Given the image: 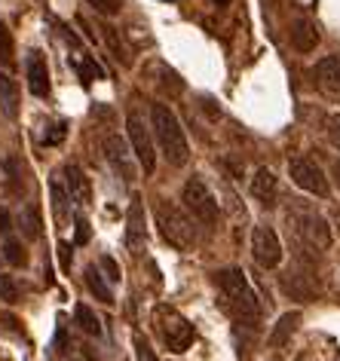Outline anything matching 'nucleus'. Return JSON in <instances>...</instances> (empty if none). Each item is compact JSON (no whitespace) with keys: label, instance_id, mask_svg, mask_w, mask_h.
I'll return each instance as SVG.
<instances>
[{"label":"nucleus","instance_id":"c756f323","mask_svg":"<svg viewBox=\"0 0 340 361\" xmlns=\"http://www.w3.org/2000/svg\"><path fill=\"white\" fill-rule=\"evenodd\" d=\"M98 267L104 269L111 282H120V279H123V276H120V264H117V260H114L111 255H102V260H98Z\"/></svg>","mask_w":340,"mask_h":361},{"label":"nucleus","instance_id":"2f4dec72","mask_svg":"<svg viewBox=\"0 0 340 361\" xmlns=\"http://www.w3.org/2000/svg\"><path fill=\"white\" fill-rule=\"evenodd\" d=\"M74 227H77V233H74V245H86L89 236H92V230H89V221H86V218H74Z\"/></svg>","mask_w":340,"mask_h":361},{"label":"nucleus","instance_id":"393cba45","mask_svg":"<svg viewBox=\"0 0 340 361\" xmlns=\"http://www.w3.org/2000/svg\"><path fill=\"white\" fill-rule=\"evenodd\" d=\"M22 230H25V236L28 239H37L40 236V212L34 209V205H25V212H22Z\"/></svg>","mask_w":340,"mask_h":361},{"label":"nucleus","instance_id":"b1692460","mask_svg":"<svg viewBox=\"0 0 340 361\" xmlns=\"http://www.w3.org/2000/svg\"><path fill=\"white\" fill-rule=\"evenodd\" d=\"M4 260L10 267H25L28 264V255H25V245L19 239H6L4 242Z\"/></svg>","mask_w":340,"mask_h":361},{"label":"nucleus","instance_id":"6e6552de","mask_svg":"<svg viewBox=\"0 0 340 361\" xmlns=\"http://www.w3.org/2000/svg\"><path fill=\"white\" fill-rule=\"evenodd\" d=\"M102 150H104V159L111 162V169L117 171L126 184H132V180H135V166H132V157H135V153L129 150V144L123 141L117 132H107L104 141H102Z\"/></svg>","mask_w":340,"mask_h":361},{"label":"nucleus","instance_id":"2eb2a0df","mask_svg":"<svg viewBox=\"0 0 340 361\" xmlns=\"http://www.w3.org/2000/svg\"><path fill=\"white\" fill-rule=\"evenodd\" d=\"M291 43H294V49H298V52H312V49H316V43H319L316 22L294 19V25H291Z\"/></svg>","mask_w":340,"mask_h":361},{"label":"nucleus","instance_id":"c9c22d12","mask_svg":"<svg viewBox=\"0 0 340 361\" xmlns=\"http://www.w3.org/2000/svg\"><path fill=\"white\" fill-rule=\"evenodd\" d=\"M334 184H337V187H340V159H337V162H334Z\"/></svg>","mask_w":340,"mask_h":361},{"label":"nucleus","instance_id":"412c9836","mask_svg":"<svg viewBox=\"0 0 340 361\" xmlns=\"http://www.w3.org/2000/svg\"><path fill=\"white\" fill-rule=\"evenodd\" d=\"M74 319H77V324H80V331H86L89 337H98V334H102V322H98V315L89 310L86 303H77Z\"/></svg>","mask_w":340,"mask_h":361},{"label":"nucleus","instance_id":"4be33fe9","mask_svg":"<svg viewBox=\"0 0 340 361\" xmlns=\"http://www.w3.org/2000/svg\"><path fill=\"white\" fill-rule=\"evenodd\" d=\"M102 40L111 47V52H114V59L120 61V65H129V56H126V47H123V40H120V34H117V28L114 25H102Z\"/></svg>","mask_w":340,"mask_h":361},{"label":"nucleus","instance_id":"aec40b11","mask_svg":"<svg viewBox=\"0 0 340 361\" xmlns=\"http://www.w3.org/2000/svg\"><path fill=\"white\" fill-rule=\"evenodd\" d=\"M86 285H89V291H92L102 303H114V294H111V288H107L104 276L98 273V267H86Z\"/></svg>","mask_w":340,"mask_h":361},{"label":"nucleus","instance_id":"6ab92c4d","mask_svg":"<svg viewBox=\"0 0 340 361\" xmlns=\"http://www.w3.org/2000/svg\"><path fill=\"white\" fill-rule=\"evenodd\" d=\"M49 196H52V212H56V221L65 224L71 218V196H68V190L59 184V180H49Z\"/></svg>","mask_w":340,"mask_h":361},{"label":"nucleus","instance_id":"f704fd0d","mask_svg":"<svg viewBox=\"0 0 340 361\" xmlns=\"http://www.w3.org/2000/svg\"><path fill=\"white\" fill-rule=\"evenodd\" d=\"M10 227H13V218H10V212H6V209H0V233H6Z\"/></svg>","mask_w":340,"mask_h":361},{"label":"nucleus","instance_id":"bb28decb","mask_svg":"<svg viewBox=\"0 0 340 361\" xmlns=\"http://www.w3.org/2000/svg\"><path fill=\"white\" fill-rule=\"evenodd\" d=\"M13 59V34L0 22V61H10Z\"/></svg>","mask_w":340,"mask_h":361},{"label":"nucleus","instance_id":"5701e85b","mask_svg":"<svg viewBox=\"0 0 340 361\" xmlns=\"http://www.w3.org/2000/svg\"><path fill=\"white\" fill-rule=\"evenodd\" d=\"M74 68H77V74H80V80H83L86 86L95 83V80H104V71L95 65L92 56H80V59L74 61Z\"/></svg>","mask_w":340,"mask_h":361},{"label":"nucleus","instance_id":"a211bd4d","mask_svg":"<svg viewBox=\"0 0 340 361\" xmlns=\"http://www.w3.org/2000/svg\"><path fill=\"white\" fill-rule=\"evenodd\" d=\"M300 328V312H285L279 322H276V328L270 334V346H285L291 337H294V331Z\"/></svg>","mask_w":340,"mask_h":361},{"label":"nucleus","instance_id":"cd10ccee","mask_svg":"<svg viewBox=\"0 0 340 361\" xmlns=\"http://www.w3.org/2000/svg\"><path fill=\"white\" fill-rule=\"evenodd\" d=\"M86 4L92 6V10H98L102 16H117V13L123 10L120 0H86Z\"/></svg>","mask_w":340,"mask_h":361},{"label":"nucleus","instance_id":"20e7f679","mask_svg":"<svg viewBox=\"0 0 340 361\" xmlns=\"http://www.w3.org/2000/svg\"><path fill=\"white\" fill-rule=\"evenodd\" d=\"M289 224L294 230V236H298L300 242H307L310 248H319L325 251L331 245V230L322 214H316L312 209H307V205H300V200H291V209H289Z\"/></svg>","mask_w":340,"mask_h":361},{"label":"nucleus","instance_id":"473e14b6","mask_svg":"<svg viewBox=\"0 0 340 361\" xmlns=\"http://www.w3.org/2000/svg\"><path fill=\"white\" fill-rule=\"evenodd\" d=\"M328 138H331V144L340 150V114H334V116H328Z\"/></svg>","mask_w":340,"mask_h":361},{"label":"nucleus","instance_id":"f257e3e1","mask_svg":"<svg viewBox=\"0 0 340 361\" xmlns=\"http://www.w3.org/2000/svg\"><path fill=\"white\" fill-rule=\"evenodd\" d=\"M214 288L221 291V306L230 312L233 322L245 324V328H257L261 324V303H257L243 269H221V273H214Z\"/></svg>","mask_w":340,"mask_h":361},{"label":"nucleus","instance_id":"e433bc0d","mask_svg":"<svg viewBox=\"0 0 340 361\" xmlns=\"http://www.w3.org/2000/svg\"><path fill=\"white\" fill-rule=\"evenodd\" d=\"M214 4H218V6H227V4H230V0H214Z\"/></svg>","mask_w":340,"mask_h":361},{"label":"nucleus","instance_id":"1a4fd4ad","mask_svg":"<svg viewBox=\"0 0 340 361\" xmlns=\"http://www.w3.org/2000/svg\"><path fill=\"white\" fill-rule=\"evenodd\" d=\"M289 175H291V180L300 187V190H307L312 196H328V178L322 175V169L316 166V162L291 159L289 162Z\"/></svg>","mask_w":340,"mask_h":361},{"label":"nucleus","instance_id":"a878e982","mask_svg":"<svg viewBox=\"0 0 340 361\" xmlns=\"http://www.w3.org/2000/svg\"><path fill=\"white\" fill-rule=\"evenodd\" d=\"M0 300H6V303H19L22 300V288H19V282H16L13 276L0 273Z\"/></svg>","mask_w":340,"mask_h":361},{"label":"nucleus","instance_id":"9b49d317","mask_svg":"<svg viewBox=\"0 0 340 361\" xmlns=\"http://www.w3.org/2000/svg\"><path fill=\"white\" fill-rule=\"evenodd\" d=\"M126 245L132 255H141L147 245V227H145V200L135 193L126 214Z\"/></svg>","mask_w":340,"mask_h":361},{"label":"nucleus","instance_id":"f8f14e48","mask_svg":"<svg viewBox=\"0 0 340 361\" xmlns=\"http://www.w3.org/2000/svg\"><path fill=\"white\" fill-rule=\"evenodd\" d=\"M28 89L37 98H47L49 95V68H47V59H43L40 49H31L28 52Z\"/></svg>","mask_w":340,"mask_h":361},{"label":"nucleus","instance_id":"423d86ee","mask_svg":"<svg viewBox=\"0 0 340 361\" xmlns=\"http://www.w3.org/2000/svg\"><path fill=\"white\" fill-rule=\"evenodd\" d=\"M181 202L187 205V212L193 214L196 221H202L205 227H214L218 224V200L212 196V190L202 184V178H190L181 190Z\"/></svg>","mask_w":340,"mask_h":361},{"label":"nucleus","instance_id":"39448f33","mask_svg":"<svg viewBox=\"0 0 340 361\" xmlns=\"http://www.w3.org/2000/svg\"><path fill=\"white\" fill-rule=\"evenodd\" d=\"M154 328L159 334V340L169 346V352H187L193 337H196L193 324L187 322L178 310H172V306H157L154 310Z\"/></svg>","mask_w":340,"mask_h":361},{"label":"nucleus","instance_id":"7ed1b4c3","mask_svg":"<svg viewBox=\"0 0 340 361\" xmlns=\"http://www.w3.org/2000/svg\"><path fill=\"white\" fill-rule=\"evenodd\" d=\"M157 227H159V236H163L169 245L178 248V251H190L196 245V227L187 214L178 209L175 202L163 200L157 205Z\"/></svg>","mask_w":340,"mask_h":361},{"label":"nucleus","instance_id":"72a5a7b5","mask_svg":"<svg viewBox=\"0 0 340 361\" xmlns=\"http://www.w3.org/2000/svg\"><path fill=\"white\" fill-rule=\"evenodd\" d=\"M59 260H61V269L68 273V269H71V260H74V257H71V245H68V242H59Z\"/></svg>","mask_w":340,"mask_h":361},{"label":"nucleus","instance_id":"f3484780","mask_svg":"<svg viewBox=\"0 0 340 361\" xmlns=\"http://www.w3.org/2000/svg\"><path fill=\"white\" fill-rule=\"evenodd\" d=\"M0 111L10 120L19 116V86H16V80L10 74H0Z\"/></svg>","mask_w":340,"mask_h":361},{"label":"nucleus","instance_id":"dca6fc26","mask_svg":"<svg viewBox=\"0 0 340 361\" xmlns=\"http://www.w3.org/2000/svg\"><path fill=\"white\" fill-rule=\"evenodd\" d=\"M252 193H255L264 205H276V196H279V184H276V175H273L270 169H257V175L252 178Z\"/></svg>","mask_w":340,"mask_h":361},{"label":"nucleus","instance_id":"0eeeda50","mask_svg":"<svg viewBox=\"0 0 340 361\" xmlns=\"http://www.w3.org/2000/svg\"><path fill=\"white\" fill-rule=\"evenodd\" d=\"M126 129H129V144H132V153H135L138 166L145 169V175H154V169H157V150H154V141H150V132H147L145 120H141L138 114H129Z\"/></svg>","mask_w":340,"mask_h":361},{"label":"nucleus","instance_id":"c85d7f7f","mask_svg":"<svg viewBox=\"0 0 340 361\" xmlns=\"http://www.w3.org/2000/svg\"><path fill=\"white\" fill-rule=\"evenodd\" d=\"M65 135H68V126H65V123H52V126H49V132L43 135V144H49V147H56V144L65 141Z\"/></svg>","mask_w":340,"mask_h":361},{"label":"nucleus","instance_id":"f03ea898","mask_svg":"<svg viewBox=\"0 0 340 361\" xmlns=\"http://www.w3.org/2000/svg\"><path fill=\"white\" fill-rule=\"evenodd\" d=\"M150 126H154L157 144H159V150L166 153V159L172 162V166H184L187 157H190V147H187L184 129H181V123H178V116L172 114V107L169 104L150 107Z\"/></svg>","mask_w":340,"mask_h":361},{"label":"nucleus","instance_id":"4468645a","mask_svg":"<svg viewBox=\"0 0 340 361\" xmlns=\"http://www.w3.org/2000/svg\"><path fill=\"white\" fill-rule=\"evenodd\" d=\"M316 80L322 86V92L334 95L340 92V56H325L316 65Z\"/></svg>","mask_w":340,"mask_h":361},{"label":"nucleus","instance_id":"ddd939ff","mask_svg":"<svg viewBox=\"0 0 340 361\" xmlns=\"http://www.w3.org/2000/svg\"><path fill=\"white\" fill-rule=\"evenodd\" d=\"M65 180H68L71 202H77V205H89V200H92V187H89L86 171L80 169V166H74V162H68V166H65Z\"/></svg>","mask_w":340,"mask_h":361},{"label":"nucleus","instance_id":"9d476101","mask_svg":"<svg viewBox=\"0 0 340 361\" xmlns=\"http://www.w3.org/2000/svg\"><path fill=\"white\" fill-rule=\"evenodd\" d=\"M252 255L264 269L279 267V260H282L279 236H276L270 227H255V233H252Z\"/></svg>","mask_w":340,"mask_h":361},{"label":"nucleus","instance_id":"7c9ffc66","mask_svg":"<svg viewBox=\"0 0 340 361\" xmlns=\"http://www.w3.org/2000/svg\"><path fill=\"white\" fill-rule=\"evenodd\" d=\"M135 355H138V361H159V358H157V352L150 349V343L141 337V334L135 337Z\"/></svg>","mask_w":340,"mask_h":361}]
</instances>
